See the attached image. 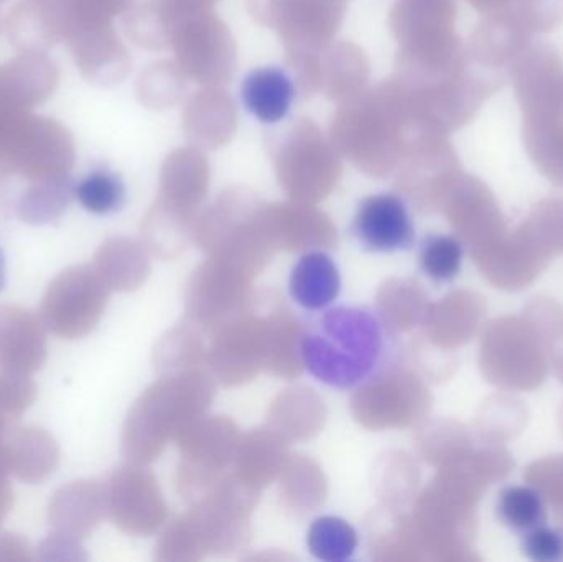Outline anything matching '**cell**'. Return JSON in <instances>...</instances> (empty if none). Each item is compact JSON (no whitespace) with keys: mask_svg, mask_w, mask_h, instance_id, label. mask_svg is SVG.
<instances>
[{"mask_svg":"<svg viewBox=\"0 0 563 562\" xmlns=\"http://www.w3.org/2000/svg\"><path fill=\"white\" fill-rule=\"evenodd\" d=\"M416 128L394 76L353 101L340 104L330 122V141L341 157L374 178L396 170Z\"/></svg>","mask_w":563,"mask_h":562,"instance_id":"obj_2","label":"cell"},{"mask_svg":"<svg viewBox=\"0 0 563 562\" xmlns=\"http://www.w3.org/2000/svg\"><path fill=\"white\" fill-rule=\"evenodd\" d=\"M522 550L536 562L563 561V531L541 525L526 535Z\"/></svg>","mask_w":563,"mask_h":562,"instance_id":"obj_17","label":"cell"},{"mask_svg":"<svg viewBox=\"0 0 563 562\" xmlns=\"http://www.w3.org/2000/svg\"><path fill=\"white\" fill-rule=\"evenodd\" d=\"M236 106L220 86H207L188 99L184 131L194 147H223L236 134Z\"/></svg>","mask_w":563,"mask_h":562,"instance_id":"obj_8","label":"cell"},{"mask_svg":"<svg viewBox=\"0 0 563 562\" xmlns=\"http://www.w3.org/2000/svg\"><path fill=\"white\" fill-rule=\"evenodd\" d=\"M185 73L175 62L161 63L154 66L152 75L148 76V104L157 108H172L181 101L187 91Z\"/></svg>","mask_w":563,"mask_h":562,"instance_id":"obj_16","label":"cell"},{"mask_svg":"<svg viewBox=\"0 0 563 562\" xmlns=\"http://www.w3.org/2000/svg\"><path fill=\"white\" fill-rule=\"evenodd\" d=\"M353 236L369 253H397L412 247L416 224L402 198L393 194L364 198L351 224Z\"/></svg>","mask_w":563,"mask_h":562,"instance_id":"obj_6","label":"cell"},{"mask_svg":"<svg viewBox=\"0 0 563 562\" xmlns=\"http://www.w3.org/2000/svg\"><path fill=\"white\" fill-rule=\"evenodd\" d=\"M241 98L254 118L264 124H276L290 112L295 85L284 69H254L241 86Z\"/></svg>","mask_w":563,"mask_h":562,"instance_id":"obj_11","label":"cell"},{"mask_svg":"<svg viewBox=\"0 0 563 562\" xmlns=\"http://www.w3.org/2000/svg\"><path fill=\"white\" fill-rule=\"evenodd\" d=\"M210 167L198 147L177 148L162 167L161 210L187 220L207 197Z\"/></svg>","mask_w":563,"mask_h":562,"instance_id":"obj_7","label":"cell"},{"mask_svg":"<svg viewBox=\"0 0 563 562\" xmlns=\"http://www.w3.org/2000/svg\"><path fill=\"white\" fill-rule=\"evenodd\" d=\"M307 547L318 561H350L357 550V533L343 518L320 517L308 528Z\"/></svg>","mask_w":563,"mask_h":562,"instance_id":"obj_12","label":"cell"},{"mask_svg":"<svg viewBox=\"0 0 563 562\" xmlns=\"http://www.w3.org/2000/svg\"><path fill=\"white\" fill-rule=\"evenodd\" d=\"M341 276L336 263L323 251L305 253L291 267L288 293L310 312L328 309L340 296Z\"/></svg>","mask_w":563,"mask_h":562,"instance_id":"obj_10","label":"cell"},{"mask_svg":"<svg viewBox=\"0 0 563 562\" xmlns=\"http://www.w3.org/2000/svg\"><path fill=\"white\" fill-rule=\"evenodd\" d=\"M218 0H155V9L167 22L168 32H170V25L175 20L213 10Z\"/></svg>","mask_w":563,"mask_h":562,"instance_id":"obj_18","label":"cell"},{"mask_svg":"<svg viewBox=\"0 0 563 562\" xmlns=\"http://www.w3.org/2000/svg\"><path fill=\"white\" fill-rule=\"evenodd\" d=\"M298 352L314 379L331 388L353 389L396 365V337L366 307H334L308 323Z\"/></svg>","mask_w":563,"mask_h":562,"instance_id":"obj_1","label":"cell"},{"mask_svg":"<svg viewBox=\"0 0 563 562\" xmlns=\"http://www.w3.org/2000/svg\"><path fill=\"white\" fill-rule=\"evenodd\" d=\"M168 46L185 76L198 85L223 86L236 71V42L213 10L175 20L168 32Z\"/></svg>","mask_w":563,"mask_h":562,"instance_id":"obj_5","label":"cell"},{"mask_svg":"<svg viewBox=\"0 0 563 562\" xmlns=\"http://www.w3.org/2000/svg\"><path fill=\"white\" fill-rule=\"evenodd\" d=\"M251 15L279 35L307 98L321 88L320 58L343 22L344 0H247Z\"/></svg>","mask_w":563,"mask_h":562,"instance_id":"obj_3","label":"cell"},{"mask_svg":"<svg viewBox=\"0 0 563 562\" xmlns=\"http://www.w3.org/2000/svg\"><path fill=\"white\" fill-rule=\"evenodd\" d=\"M463 246L455 236L430 234L420 246L419 263L435 283H450L462 269Z\"/></svg>","mask_w":563,"mask_h":562,"instance_id":"obj_15","label":"cell"},{"mask_svg":"<svg viewBox=\"0 0 563 562\" xmlns=\"http://www.w3.org/2000/svg\"><path fill=\"white\" fill-rule=\"evenodd\" d=\"M498 517L516 531H531L545 525V508L541 494L531 487H508L498 500Z\"/></svg>","mask_w":563,"mask_h":562,"instance_id":"obj_14","label":"cell"},{"mask_svg":"<svg viewBox=\"0 0 563 562\" xmlns=\"http://www.w3.org/2000/svg\"><path fill=\"white\" fill-rule=\"evenodd\" d=\"M321 89L336 104L353 101L367 91L369 59L353 42H331L321 53Z\"/></svg>","mask_w":563,"mask_h":562,"instance_id":"obj_9","label":"cell"},{"mask_svg":"<svg viewBox=\"0 0 563 562\" xmlns=\"http://www.w3.org/2000/svg\"><path fill=\"white\" fill-rule=\"evenodd\" d=\"M75 197L89 213L106 217L118 213L125 203V184L115 172H89L76 184Z\"/></svg>","mask_w":563,"mask_h":562,"instance_id":"obj_13","label":"cell"},{"mask_svg":"<svg viewBox=\"0 0 563 562\" xmlns=\"http://www.w3.org/2000/svg\"><path fill=\"white\" fill-rule=\"evenodd\" d=\"M273 154L282 188L301 203L323 200L343 172L341 155L311 119H297L282 132Z\"/></svg>","mask_w":563,"mask_h":562,"instance_id":"obj_4","label":"cell"},{"mask_svg":"<svg viewBox=\"0 0 563 562\" xmlns=\"http://www.w3.org/2000/svg\"><path fill=\"white\" fill-rule=\"evenodd\" d=\"M5 271H3V257L2 253H0V289L3 287V283H5Z\"/></svg>","mask_w":563,"mask_h":562,"instance_id":"obj_19","label":"cell"}]
</instances>
